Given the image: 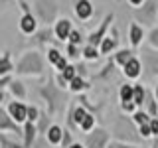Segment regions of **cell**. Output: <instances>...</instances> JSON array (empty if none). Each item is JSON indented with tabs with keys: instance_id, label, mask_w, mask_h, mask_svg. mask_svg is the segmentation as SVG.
I'll return each mask as SVG.
<instances>
[{
	"instance_id": "9c48e42d",
	"label": "cell",
	"mask_w": 158,
	"mask_h": 148,
	"mask_svg": "<svg viewBox=\"0 0 158 148\" xmlns=\"http://www.w3.org/2000/svg\"><path fill=\"white\" fill-rule=\"evenodd\" d=\"M0 134H18L24 136V125H18L12 117L8 115L6 109H0Z\"/></svg>"
},
{
	"instance_id": "f35d334b",
	"label": "cell",
	"mask_w": 158,
	"mask_h": 148,
	"mask_svg": "<svg viewBox=\"0 0 158 148\" xmlns=\"http://www.w3.org/2000/svg\"><path fill=\"white\" fill-rule=\"evenodd\" d=\"M109 148H144L140 144H132V142H125V140H111Z\"/></svg>"
},
{
	"instance_id": "3957f363",
	"label": "cell",
	"mask_w": 158,
	"mask_h": 148,
	"mask_svg": "<svg viewBox=\"0 0 158 148\" xmlns=\"http://www.w3.org/2000/svg\"><path fill=\"white\" fill-rule=\"evenodd\" d=\"M34 14L44 26H53L61 18L57 0H34Z\"/></svg>"
},
{
	"instance_id": "7c38bea8",
	"label": "cell",
	"mask_w": 158,
	"mask_h": 148,
	"mask_svg": "<svg viewBox=\"0 0 158 148\" xmlns=\"http://www.w3.org/2000/svg\"><path fill=\"white\" fill-rule=\"evenodd\" d=\"M121 71H123V75H125L127 81H138V79L142 77V73H144V63H142V59L138 56H135Z\"/></svg>"
},
{
	"instance_id": "60d3db41",
	"label": "cell",
	"mask_w": 158,
	"mask_h": 148,
	"mask_svg": "<svg viewBox=\"0 0 158 148\" xmlns=\"http://www.w3.org/2000/svg\"><path fill=\"white\" fill-rule=\"evenodd\" d=\"M73 130H69V128L65 126V132H63V140H61V148H69L73 144Z\"/></svg>"
},
{
	"instance_id": "52a82bcc",
	"label": "cell",
	"mask_w": 158,
	"mask_h": 148,
	"mask_svg": "<svg viewBox=\"0 0 158 148\" xmlns=\"http://www.w3.org/2000/svg\"><path fill=\"white\" fill-rule=\"evenodd\" d=\"M53 39H56L53 26H42L32 38H30V43H34V49H40V51H44V49L49 47V43H52Z\"/></svg>"
},
{
	"instance_id": "ee69618b",
	"label": "cell",
	"mask_w": 158,
	"mask_h": 148,
	"mask_svg": "<svg viewBox=\"0 0 158 148\" xmlns=\"http://www.w3.org/2000/svg\"><path fill=\"white\" fill-rule=\"evenodd\" d=\"M150 128H152V138H158V117H152Z\"/></svg>"
},
{
	"instance_id": "f546056e",
	"label": "cell",
	"mask_w": 158,
	"mask_h": 148,
	"mask_svg": "<svg viewBox=\"0 0 158 148\" xmlns=\"http://www.w3.org/2000/svg\"><path fill=\"white\" fill-rule=\"evenodd\" d=\"M131 121L135 122L136 126H140V125H146V122H150V121H152V117L148 115L144 109H138L136 113H132V115H131Z\"/></svg>"
},
{
	"instance_id": "30bf717a",
	"label": "cell",
	"mask_w": 158,
	"mask_h": 148,
	"mask_svg": "<svg viewBox=\"0 0 158 148\" xmlns=\"http://www.w3.org/2000/svg\"><path fill=\"white\" fill-rule=\"evenodd\" d=\"M4 109H6L8 115L12 117L18 125L28 122V105L24 101H16V99H12V101H8L6 105H4Z\"/></svg>"
},
{
	"instance_id": "d4e9b609",
	"label": "cell",
	"mask_w": 158,
	"mask_h": 148,
	"mask_svg": "<svg viewBox=\"0 0 158 148\" xmlns=\"http://www.w3.org/2000/svg\"><path fill=\"white\" fill-rule=\"evenodd\" d=\"M132 99H135V83H123L118 87V101H132Z\"/></svg>"
},
{
	"instance_id": "d590c367",
	"label": "cell",
	"mask_w": 158,
	"mask_h": 148,
	"mask_svg": "<svg viewBox=\"0 0 158 148\" xmlns=\"http://www.w3.org/2000/svg\"><path fill=\"white\" fill-rule=\"evenodd\" d=\"M61 75H63V79H67V81H73L79 73H77V67H75V63H69V65L61 71Z\"/></svg>"
},
{
	"instance_id": "603a6c76",
	"label": "cell",
	"mask_w": 158,
	"mask_h": 148,
	"mask_svg": "<svg viewBox=\"0 0 158 148\" xmlns=\"http://www.w3.org/2000/svg\"><path fill=\"white\" fill-rule=\"evenodd\" d=\"M146 97H148V87L142 85V83H135V99H132V101L136 103L138 109H144Z\"/></svg>"
},
{
	"instance_id": "4316f807",
	"label": "cell",
	"mask_w": 158,
	"mask_h": 148,
	"mask_svg": "<svg viewBox=\"0 0 158 148\" xmlns=\"http://www.w3.org/2000/svg\"><path fill=\"white\" fill-rule=\"evenodd\" d=\"M144 111L150 117H158V101H156L154 91H152V89H148V97H146V103H144Z\"/></svg>"
},
{
	"instance_id": "484cf974",
	"label": "cell",
	"mask_w": 158,
	"mask_h": 148,
	"mask_svg": "<svg viewBox=\"0 0 158 148\" xmlns=\"http://www.w3.org/2000/svg\"><path fill=\"white\" fill-rule=\"evenodd\" d=\"M53 125V117L49 115L48 111H42V115H40V118H38V122H36V126H38V130L42 132L44 136H46V132H48V128Z\"/></svg>"
},
{
	"instance_id": "e0dca14e",
	"label": "cell",
	"mask_w": 158,
	"mask_h": 148,
	"mask_svg": "<svg viewBox=\"0 0 158 148\" xmlns=\"http://www.w3.org/2000/svg\"><path fill=\"white\" fill-rule=\"evenodd\" d=\"M6 91L10 93V97L16 99V101H26V97H28V89L24 85V81L22 79H16V77H14V81L10 83V87Z\"/></svg>"
},
{
	"instance_id": "cb8c5ba5",
	"label": "cell",
	"mask_w": 158,
	"mask_h": 148,
	"mask_svg": "<svg viewBox=\"0 0 158 148\" xmlns=\"http://www.w3.org/2000/svg\"><path fill=\"white\" fill-rule=\"evenodd\" d=\"M46 57H48V63L49 65H53V67H57L59 63H61V59L65 57V53L61 51V49H57V47H53V46H49L46 49Z\"/></svg>"
},
{
	"instance_id": "ac0fdd59",
	"label": "cell",
	"mask_w": 158,
	"mask_h": 148,
	"mask_svg": "<svg viewBox=\"0 0 158 148\" xmlns=\"http://www.w3.org/2000/svg\"><path fill=\"white\" fill-rule=\"evenodd\" d=\"M142 63H144V69H148L150 75H158V51L156 49H150V51H142Z\"/></svg>"
},
{
	"instance_id": "4fadbf2b",
	"label": "cell",
	"mask_w": 158,
	"mask_h": 148,
	"mask_svg": "<svg viewBox=\"0 0 158 148\" xmlns=\"http://www.w3.org/2000/svg\"><path fill=\"white\" fill-rule=\"evenodd\" d=\"M73 14L79 22H89L95 14V6L91 0H75L73 2Z\"/></svg>"
},
{
	"instance_id": "ffe728a7",
	"label": "cell",
	"mask_w": 158,
	"mask_h": 148,
	"mask_svg": "<svg viewBox=\"0 0 158 148\" xmlns=\"http://www.w3.org/2000/svg\"><path fill=\"white\" fill-rule=\"evenodd\" d=\"M89 89H91V83H89L87 77H81L77 75L73 81H69V93H73V95H83V93H87Z\"/></svg>"
},
{
	"instance_id": "7402d4cb",
	"label": "cell",
	"mask_w": 158,
	"mask_h": 148,
	"mask_svg": "<svg viewBox=\"0 0 158 148\" xmlns=\"http://www.w3.org/2000/svg\"><path fill=\"white\" fill-rule=\"evenodd\" d=\"M135 51H136V49H132V47H121V49H117V51L113 53V59H115V63L123 69V67H125L132 57L136 56Z\"/></svg>"
},
{
	"instance_id": "7bdbcfd3",
	"label": "cell",
	"mask_w": 158,
	"mask_h": 148,
	"mask_svg": "<svg viewBox=\"0 0 158 148\" xmlns=\"http://www.w3.org/2000/svg\"><path fill=\"white\" fill-rule=\"evenodd\" d=\"M56 83L63 89V91H69V81H67V79H63L61 73H56Z\"/></svg>"
},
{
	"instance_id": "7a4b0ae2",
	"label": "cell",
	"mask_w": 158,
	"mask_h": 148,
	"mask_svg": "<svg viewBox=\"0 0 158 148\" xmlns=\"http://www.w3.org/2000/svg\"><path fill=\"white\" fill-rule=\"evenodd\" d=\"M38 95L44 99L46 103V111L49 113L52 117H57L65 111V105H67V97H65V91L53 81H48L44 85L38 87Z\"/></svg>"
},
{
	"instance_id": "7dc6e473",
	"label": "cell",
	"mask_w": 158,
	"mask_h": 148,
	"mask_svg": "<svg viewBox=\"0 0 158 148\" xmlns=\"http://www.w3.org/2000/svg\"><path fill=\"white\" fill-rule=\"evenodd\" d=\"M69 148H87V146H85V142H73Z\"/></svg>"
},
{
	"instance_id": "836d02e7",
	"label": "cell",
	"mask_w": 158,
	"mask_h": 148,
	"mask_svg": "<svg viewBox=\"0 0 158 148\" xmlns=\"http://www.w3.org/2000/svg\"><path fill=\"white\" fill-rule=\"evenodd\" d=\"M65 56L69 59H79L83 57V47L75 46V43H65Z\"/></svg>"
},
{
	"instance_id": "8d00e7d4",
	"label": "cell",
	"mask_w": 158,
	"mask_h": 148,
	"mask_svg": "<svg viewBox=\"0 0 158 148\" xmlns=\"http://www.w3.org/2000/svg\"><path fill=\"white\" fill-rule=\"evenodd\" d=\"M118 107H121V111L127 113V115H132V113L138 111V107H136L135 101H121V103H118Z\"/></svg>"
},
{
	"instance_id": "44dd1931",
	"label": "cell",
	"mask_w": 158,
	"mask_h": 148,
	"mask_svg": "<svg viewBox=\"0 0 158 148\" xmlns=\"http://www.w3.org/2000/svg\"><path fill=\"white\" fill-rule=\"evenodd\" d=\"M38 132H40V130H38L36 122H32V121L24 122V136H22L24 146H26V148H32V146H34V142H36Z\"/></svg>"
},
{
	"instance_id": "4dcf8cb0",
	"label": "cell",
	"mask_w": 158,
	"mask_h": 148,
	"mask_svg": "<svg viewBox=\"0 0 158 148\" xmlns=\"http://www.w3.org/2000/svg\"><path fill=\"white\" fill-rule=\"evenodd\" d=\"M115 59H113V56L107 59V63H105V67L101 69V71H97L95 73V79H109V75H113V69H115Z\"/></svg>"
},
{
	"instance_id": "9a60e30c",
	"label": "cell",
	"mask_w": 158,
	"mask_h": 148,
	"mask_svg": "<svg viewBox=\"0 0 158 148\" xmlns=\"http://www.w3.org/2000/svg\"><path fill=\"white\" fill-rule=\"evenodd\" d=\"M73 22L69 18L65 16H61L57 20L56 24H53V32H56V39H59V42H69V36H71V32H73Z\"/></svg>"
},
{
	"instance_id": "681fc988",
	"label": "cell",
	"mask_w": 158,
	"mask_h": 148,
	"mask_svg": "<svg viewBox=\"0 0 158 148\" xmlns=\"http://www.w3.org/2000/svg\"><path fill=\"white\" fill-rule=\"evenodd\" d=\"M152 91H154V97H156V101H158V83L154 85V89H152Z\"/></svg>"
},
{
	"instance_id": "d6a6232c",
	"label": "cell",
	"mask_w": 158,
	"mask_h": 148,
	"mask_svg": "<svg viewBox=\"0 0 158 148\" xmlns=\"http://www.w3.org/2000/svg\"><path fill=\"white\" fill-rule=\"evenodd\" d=\"M0 148H26V146H24V142L14 140L8 134H0Z\"/></svg>"
},
{
	"instance_id": "ba28073f",
	"label": "cell",
	"mask_w": 158,
	"mask_h": 148,
	"mask_svg": "<svg viewBox=\"0 0 158 148\" xmlns=\"http://www.w3.org/2000/svg\"><path fill=\"white\" fill-rule=\"evenodd\" d=\"M18 30H20L22 36H30V38L40 30V20H38L36 14H34V10L22 12V16L18 20Z\"/></svg>"
},
{
	"instance_id": "5b68a950",
	"label": "cell",
	"mask_w": 158,
	"mask_h": 148,
	"mask_svg": "<svg viewBox=\"0 0 158 148\" xmlns=\"http://www.w3.org/2000/svg\"><path fill=\"white\" fill-rule=\"evenodd\" d=\"M113 22H115V14L113 12L105 14V18L101 20V24L87 34V43L89 46H95V47L101 46V42L109 36V28H113Z\"/></svg>"
},
{
	"instance_id": "c3c4849f",
	"label": "cell",
	"mask_w": 158,
	"mask_h": 148,
	"mask_svg": "<svg viewBox=\"0 0 158 148\" xmlns=\"http://www.w3.org/2000/svg\"><path fill=\"white\" fill-rule=\"evenodd\" d=\"M8 2H10V0H0V6L6 8V6H8Z\"/></svg>"
},
{
	"instance_id": "1f68e13d",
	"label": "cell",
	"mask_w": 158,
	"mask_h": 148,
	"mask_svg": "<svg viewBox=\"0 0 158 148\" xmlns=\"http://www.w3.org/2000/svg\"><path fill=\"white\" fill-rule=\"evenodd\" d=\"M146 46L150 47V49H156V51H158V24L148 30V34H146Z\"/></svg>"
},
{
	"instance_id": "f6af8a7d",
	"label": "cell",
	"mask_w": 158,
	"mask_h": 148,
	"mask_svg": "<svg viewBox=\"0 0 158 148\" xmlns=\"http://www.w3.org/2000/svg\"><path fill=\"white\" fill-rule=\"evenodd\" d=\"M127 2H128V6H131L132 10H135V8H140L142 4L146 2V0H127Z\"/></svg>"
},
{
	"instance_id": "bcb514c9",
	"label": "cell",
	"mask_w": 158,
	"mask_h": 148,
	"mask_svg": "<svg viewBox=\"0 0 158 148\" xmlns=\"http://www.w3.org/2000/svg\"><path fill=\"white\" fill-rule=\"evenodd\" d=\"M75 67H77V73H79L81 77H87V67L83 65V63H81V65H79V63H75Z\"/></svg>"
},
{
	"instance_id": "8fae6325",
	"label": "cell",
	"mask_w": 158,
	"mask_h": 148,
	"mask_svg": "<svg viewBox=\"0 0 158 148\" xmlns=\"http://www.w3.org/2000/svg\"><path fill=\"white\" fill-rule=\"evenodd\" d=\"M99 49H101V56L103 57H111L117 49H121V38H118V30L117 28H111L109 36L101 42Z\"/></svg>"
},
{
	"instance_id": "e575fe53",
	"label": "cell",
	"mask_w": 158,
	"mask_h": 148,
	"mask_svg": "<svg viewBox=\"0 0 158 148\" xmlns=\"http://www.w3.org/2000/svg\"><path fill=\"white\" fill-rule=\"evenodd\" d=\"M67 43H75V46H85L87 43V36H83L81 32H79V30H73L71 32V36H69V42Z\"/></svg>"
},
{
	"instance_id": "2e32d148",
	"label": "cell",
	"mask_w": 158,
	"mask_h": 148,
	"mask_svg": "<svg viewBox=\"0 0 158 148\" xmlns=\"http://www.w3.org/2000/svg\"><path fill=\"white\" fill-rule=\"evenodd\" d=\"M63 132H65V126H61V125H57V122H53V125L48 128V132H46L48 144H49V146H61Z\"/></svg>"
},
{
	"instance_id": "b9f144b4",
	"label": "cell",
	"mask_w": 158,
	"mask_h": 148,
	"mask_svg": "<svg viewBox=\"0 0 158 148\" xmlns=\"http://www.w3.org/2000/svg\"><path fill=\"white\" fill-rule=\"evenodd\" d=\"M14 77H16L14 73H12V75H2V77H0V91H6V89L10 87V83L14 81Z\"/></svg>"
},
{
	"instance_id": "f1b7e54d",
	"label": "cell",
	"mask_w": 158,
	"mask_h": 148,
	"mask_svg": "<svg viewBox=\"0 0 158 148\" xmlns=\"http://www.w3.org/2000/svg\"><path fill=\"white\" fill-rule=\"evenodd\" d=\"M99 57H101V49L99 47L89 46V43L83 46V61H97Z\"/></svg>"
},
{
	"instance_id": "6da1fadb",
	"label": "cell",
	"mask_w": 158,
	"mask_h": 148,
	"mask_svg": "<svg viewBox=\"0 0 158 148\" xmlns=\"http://www.w3.org/2000/svg\"><path fill=\"white\" fill-rule=\"evenodd\" d=\"M46 56L40 49H26L16 61V75L30 77V79H42L46 75Z\"/></svg>"
},
{
	"instance_id": "277c9868",
	"label": "cell",
	"mask_w": 158,
	"mask_h": 148,
	"mask_svg": "<svg viewBox=\"0 0 158 148\" xmlns=\"http://www.w3.org/2000/svg\"><path fill=\"white\" fill-rule=\"evenodd\" d=\"M135 14V22L140 26H156L158 24V2L156 0H146L140 8L132 10Z\"/></svg>"
},
{
	"instance_id": "5bb4252c",
	"label": "cell",
	"mask_w": 158,
	"mask_h": 148,
	"mask_svg": "<svg viewBox=\"0 0 158 148\" xmlns=\"http://www.w3.org/2000/svg\"><path fill=\"white\" fill-rule=\"evenodd\" d=\"M146 30L144 26H140L138 22H131V26H128V43H131L132 49H138L142 46V43L146 42Z\"/></svg>"
},
{
	"instance_id": "f907efd6",
	"label": "cell",
	"mask_w": 158,
	"mask_h": 148,
	"mask_svg": "<svg viewBox=\"0 0 158 148\" xmlns=\"http://www.w3.org/2000/svg\"><path fill=\"white\" fill-rule=\"evenodd\" d=\"M103 2H109V0H103Z\"/></svg>"
},
{
	"instance_id": "8992f818",
	"label": "cell",
	"mask_w": 158,
	"mask_h": 148,
	"mask_svg": "<svg viewBox=\"0 0 158 148\" xmlns=\"http://www.w3.org/2000/svg\"><path fill=\"white\" fill-rule=\"evenodd\" d=\"M111 132L107 130V128H101L97 126L95 130H91L89 134H85V146L87 148H109V144H111Z\"/></svg>"
},
{
	"instance_id": "83f0119b",
	"label": "cell",
	"mask_w": 158,
	"mask_h": 148,
	"mask_svg": "<svg viewBox=\"0 0 158 148\" xmlns=\"http://www.w3.org/2000/svg\"><path fill=\"white\" fill-rule=\"evenodd\" d=\"M95 128H97V117H95V113H87V117L83 118V122H81V126H79V130L85 132V134H89V132L95 130Z\"/></svg>"
},
{
	"instance_id": "ab89813d",
	"label": "cell",
	"mask_w": 158,
	"mask_h": 148,
	"mask_svg": "<svg viewBox=\"0 0 158 148\" xmlns=\"http://www.w3.org/2000/svg\"><path fill=\"white\" fill-rule=\"evenodd\" d=\"M40 115H42V111L36 107V105H28V121H32V122H38V118Z\"/></svg>"
},
{
	"instance_id": "74e56055",
	"label": "cell",
	"mask_w": 158,
	"mask_h": 148,
	"mask_svg": "<svg viewBox=\"0 0 158 148\" xmlns=\"http://www.w3.org/2000/svg\"><path fill=\"white\" fill-rule=\"evenodd\" d=\"M136 130H138V134H140L142 140H150V138H152V128H150V122L136 126Z\"/></svg>"
},
{
	"instance_id": "d6986e66",
	"label": "cell",
	"mask_w": 158,
	"mask_h": 148,
	"mask_svg": "<svg viewBox=\"0 0 158 148\" xmlns=\"http://www.w3.org/2000/svg\"><path fill=\"white\" fill-rule=\"evenodd\" d=\"M16 75V63L12 61V53L8 49H4L0 56V77L2 75Z\"/></svg>"
}]
</instances>
